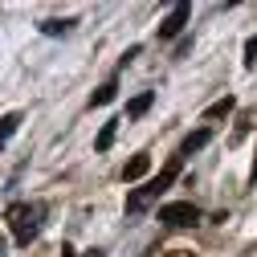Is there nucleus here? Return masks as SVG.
I'll return each instance as SVG.
<instances>
[{
	"mask_svg": "<svg viewBox=\"0 0 257 257\" xmlns=\"http://www.w3.org/2000/svg\"><path fill=\"white\" fill-rule=\"evenodd\" d=\"M180 172H184V155H172L164 168H159V176H151L143 188H135V192H126V212L131 216H139V212H147L159 196H164V192L180 180Z\"/></svg>",
	"mask_w": 257,
	"mask_h": 257,
	"instance_id": "f257e3e1",
	"label": "nucleus"
},
{
	"mask_svg": "<svg viewBox=\"0 0 257 257\" xmlns=\"http://www.w3.org/2000/svg\"><path fill=\"white\" fill-rule=\"evenodd\" d=\"M45 204L41 200H17V204H9V229H13V241L17 245H25L29 249V241H37V233H41V220H45Z\"/></svg>",
	"mask_w": 257,
	"mask_h": 257,
	"instance_id": "f03ea898",
	"label": "nucleus"
},
{
	"mask_svg": "<svg viewBox=\"0 0 257 257\" xmlns=\"http://www.w3.org/2000/svg\"><path fill=\"white\" fill-rule=\"evenodd\" d=\"M159 220H164L168 229H192V224H200V208L192 200H176V204L159 208Z\"/></svg>",
	"mask_w": 257,
	"mask_h": 257,
	"instance_id": "7ed1b4c3",
	"label": "nucleus"
},
{
	"mask_svg": "<svg viewBox=\"0 0 257 257\" xmlns=\"http://www.w3.org/2000/svg\"><path fill=\"white\" fill-rule=\"evenodd\" d=\"M188 17H192V5L188 0H180V5H172V13L159 21V41H172V37H180L184 33V25H188Z\"/></svg>",
	"mask_w": 257,
	"mask_h": 257,
	"instance_id": "20e7f679",
	"label": "nucleus"
},
{
	"mask_svg": "<svg viewBox=\"0 0 257 257\" xmlns=\"http://www.w3.org/2000/svg\"><path fill=\"white\" fill-rule=\"evenodd\" d=\"M208 143H212V126H200V131H188L176 155H184V159H188V155H196L200 147H208Z\"/></svg>",
	"mask_w": 257,
	"mask_h": 257,
	"instance_id": "39448f33",
	"label": "nucleus"
},
{
	"mask_svg": "<svg viewBox=\"0 0 257 257\" xmlns=\"http://www.w3.org/2000/svg\"><path fill=\"white\" fill-rule=\"evenodd\" d=\"M147 172H151V155H147V151H139V155H131V159H126L122 180H126V184H135V180H143Z\"/></svg>",
	"mask_w": 257,
	"mask_h": 257,
	"instance_id": "423d86ee",
	"label": "nucleus"
},
{
	"mask_svg": "<svg viewBox=\"0 0 257 257\" xmlns=\"http://www.w3.org/2000/svg\"><path fill=\"white\" fill-rule=\"evenodd\" d=\"M151 102H155V94H151V90H143V94H135V98L126 102V118H143V114L151 110Z\"/></svg>",
	"mask_w": 257,
	"mask_h": 257,
	"instance_id": "0eeeda50",
	"label": "nucleus"
},
{
	"mask_svg": "<svg viewBox=\"0 0 257 257\" xmlns=\"http://www.w3.org/2000/svg\"><path fill=\"white\" fill-rule=\"evenodd\" d=\"M21 122H25V118H21V110H13V114H5V118H0V151H5V143L21 131Z\"/></svg>",
	"mask_w": 257,
	"mask_h": 257,
	"instance_id": "6e6552de",
	"label": "nucleus"
},
{
	"mask_svg": "<svg viewBox=\"0 0 257 257\" xmlns=\"http://www.w3.org/2000/svg\"><path fill=\"white\" fill-rule=\"evenodd\" d=\"M233 110H237V98H233V94H224L220 102H212V106L204 110V118H229Z\"/></svg>",
	"mask_w": 257,
	"mask_h": 257,
	"instance_id": "1a4fd4ad",
	"label": "nucleus"
},
{
	"mask_svg": "<svg viewBox=\"0 0 257 257\" xmlns=\"http://www.w3.org/2000/svg\"><path fill=\"white\" fill-rule=\"evenodd\" d=\"M118 122H122V118H110V122H102L98 139H94V151H110V143H114V131H118Z\"/></svg>",
	"mask_w": 257,
	"mask_h": 257,
	"instance_id": "9d476101",
	"label": "nucleus"
},
{
	"mask_svg": "<svg viewBox=\"0 0 257 257\" xmlns=\"http://www.w3.org/2000/svg\"><path fill=\"white\" fill-rule=\"evenodd\" d=\"M114 94H118V82L110 78L106 86H98V90L90 94V106H106V102H114Z\"/></svg>",
	"mask_w": 257,
	"mask_h": 257,
	"instance_id": "9b49d317",
	"label": "nucleus"
},
{
	"mask_svg": "<svg viewBox=\"0 0 257 257\" xmlns=\"http://www.w3.org/2000/svg\"><path fill=\"white\" fill-rule=\"evenodd\" d=\"M74 25H78L74 17H66V21H57V17H53V21H41V33H49V37H57V33H70Z\"/></svg>",
	"mask_w": 257,
	"mask_h": 257,
	"instance_id": "f8f14e48",
	"label": "nucleus"
},
{
	"mask_svg": "<svg viewBox=\"0 0 257 257\" xmlns=\"http://www.w3.org/2000/svg\"><path fill=\"white\" fill-rule=\"evenodd\" d=\"M245 66H249V70L257 66V37H249V41H245Z\"/></svg>",
	"mask_w": 257,
	"mask_h": 257,
	"instance_id": "ddd939ff",
	"label": "nucleus"
},
{
	"mask_svg": "<svg viewBox=\"0 0 257 257\" xmlns=\"http://www.w3.org/2000/svg\"><path fill=\"white\" fill-rule=\"evenodd\" d=\"M164 257H196L192 249H172V253H164Z\"/></svg>",
	"mask_w": 257,
	"mask_h": 257,
	"instance_id": "4468645a",
	"label": "nucleus"
},
{
	"mask_svg": "<svg viewBox=\"0 0 257 257\" xmlns=\"http://www.w3.org/2000/svg\"><path fill=\"white\" fill-rule=\"evenodd\" d=\"M82 257H106V253H102V249H86Z\"/></svg>",
	"mask_w": 257,
	"mask_h": 257,
	"instance_id": "2eb2a0df",
	"label": "nucleus"
},
{
	"mask_svg": "<svg viewBox=\"0 0 257 257\" xmlns=\"http://www.w3.org/2000/svg\"><path fill=\"white\" fill-rule=\"evenodd\" d=\"M61 257H78V253H74V249H70V245H61Z\"/></svg>",
	"mask_w": 257,
	"mask_h": 257,
	"instance_id": "dca6fc26",
	"label": "nucleus"
},
{
	"mask_svg": "<svg viewBox=\"0 0 257 257\" xmlns=\"http://www.w3.org/2000/svg\"><path fill=\"white\" fill-rule=\"evenodd\" d=\"M249 180H253V184H257V155H253V172H249Z\"/></svg>",
	"mask_w": 257,
	"mask_h": 257,
	"instance_id": "f3484780",
	"label": "nucleus"
},
{
	"mask_svg": "<svg viewBox=\"0 0 257 257\" xmlns=\"http://www.w3.org/2000/svg\"><path fill=\"white\" fill-rule=\"evenodd\" d=\"M5 249H9V241H5V233H0V257H5Z\"/></svg>",
	"mask_w": 257,
	"mask_h": 257,
	"instance_id": "a211bd4d",
	"label": "nucleus"
}]
</instances>
